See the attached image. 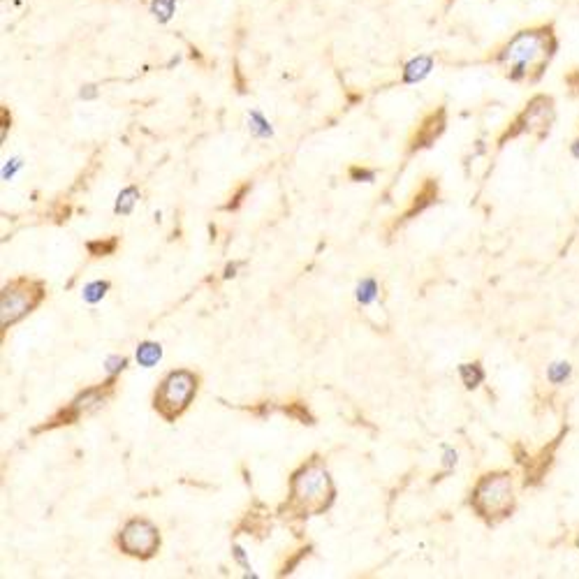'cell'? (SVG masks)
Listing matches in <instances>:
<instances>
[{
	"mask_svg": "<svg viewBox=\"0 0 579 579\" xmlns=\"http://www.w3.org/2000/svg\"><path fill=\"white\" fill-rule=\"evenodd\" d=\"M459 376L463 380V385L468 387V390H475V387L484 380V371L482 367L475 362V364H461L459 367Z\"/></svg>",
	"mask_w": 579,
	"mask_h": 579,
	"instance_id": "5bb4252c",
	"label": "cell"
},
{
	"mask_svg": "<svg viewBox=\"0 0 579 579\" xmlns=\"http://www.w3.org/2000/svg\"><path fill=\"white\" fill-rule=\"evenodd\" d=\"M334 500V484L327 473L325 463L318 459H311L308 463L297 470L290 479V500L287 510L294 517H313L322 515Z\"/></svg>",
	"mask_w": 579,
	"mask_h": 579,
	"instance_id": "7a4b0ae2",
	"label": "cell"
},
{
	"mask_svg": "<svg viewBox=\"0 0 579 579\" xmlns=\"http://www.w3.org/2000/svg\"><path fill=\"white\" fill-rule=\"evenodd\" d=\"M445 116H447L445 107H438L436 111L426 114L424 121H422V125L417 128V132H415V137H413V142H410V151H417V149H426V147H431V144L436 142L438 137L443 135V130H445Z\"/></svg>",
	"mask_w": 579,
	"mask_h": 579,
	"instance_id": "9c48e42d",
	"label": "cell"
},
{
	"mask_svg": "<svg viewBox=\"0 0 579 579\" xmlns=\"http://www.w3.org/2000/svg\"><path fill=\"white\" fill-rule=\"evenodd\" d=\"M556 49H559V42H556L552 26L526 28L503 44L491 60L500 65L503 74L510 81L536 83L552 63Z\"/></svg>",
	"mask_w": 579,
	"mask_h": 579,
	"instance_id": "6da1fadb",
	"label": "cell"
},
{
	"mask_svg": "<svg viewBox=\"0 0 579 579\" xmlns=\"http://www.w3.org/2000/svg\"><path fill=\"white\" fill-rule=\"evenodd\" d=\"M151 12H154V17L160 24H165L174 14V0H154V3H151Z\"/></svg>",
	"mask_w": 579,
	"mask_h": 579,
	"instance_id": "9a60e30c",
	"label": "cell"
},
{
	"mask_svg": "<svg viewBox=\"0 0 579 579\" xmlns=\"http://www.w3.org/2000/svg\"><path fill=\"white\" fill-rule=\"evenodd\" d=\"M470 508L489 526L505 522L517 508L515 482L508 470H493L477 479L470 491Z\"/></svg>",
	"mask_w": 579,
	"mask_h": 579,
	"instance_id": "3957f363",
	"label": "cell"
},
{
	"mask_svg": "<svg viewBox=\"0 0 579 579\" xmlns=\"http://www.w3.org/2000/svg\"><path fill=\"white\" fill-rule=\"evenodd\" d=\"M556 121V109L552 95H536L533 100L524 107L522 114H517V118L508 125V130L498 137V147H505L508 139H517L522 135H533L538 142H543L550 135L552 125Z\"/></svg>",
	"mask_w": 579,
	"mask_h": 579,
	"instance_id": "5b68a950",
	"label": "cell"
},
{
	"mask_svg": "<svg viewBox=\"0 0 579 579\" xmlns=\"http://www.w3.org/2000/svg\"><path fill=\"white\" fill-rule=\"evenodd\" d=\"M376 294H378V283L373 278L362 280L360 287H357V299H360L362 304H371L373 299H376Z\"/></svg>",
	"mask_w": 579,
	"mask_h": 579,
	"instance_id": "2e32d148",
	"label": "cell"
},
{
	"mask_svg": "<svg viewBox=\"0 0 579 579\" xmlns=\"http://www.w3.org/2000/svg\"><path fill=\"white\" fill-rule=\"evenodd\" d=\"M431 70H433V58L431 56H417L413 60H408L406 67H403V81L417 83V81H422Z\"/></svg>",
	"mask_w": 579,
	"mask_h": 579,
	"instance_id": "8fae6325",
	"label": "cell"
},
{
	"mask_svg": "<svg viewBox=\"0 0 579 579\" xmlns=\"http://www.w3.org/2000/svg\"><path fill=\"white\" fill-rule=\"evenodd\" d=\"M111 394H114V378L109 380V383L97 385V387H90V390H86L83 394H79L77 399H74V401L70 403V408L60 410V413H58L56 417H53V420H51L49 424L40 426V431H44V429H53V426H60V424H74L81 415H90V413H95V410H100Z\"/></svg>",
	"mask_w": 579,
	"mask_h": 579,
	"instance_id": "ba28073f",
	"label": "cell"
},
{
	"mask_svg": "<svg viewBox=\"0 0 579 579\" xmlns=\"http://www.w3.org/2000/svg\"><path fill=\"white\" fill-rule=\"evenodd\" d=\"M174 3H177V0H174Z\"/></svg>",
	"mask_w": 579,
	"mask_h": 579,
	"instance_id": "7402d4cb",
	"label": "cell"
},
{
	"mask_svg": "<svg viewBox=\"0 0 579 579\" xmlns=\"http://www.w3.org/2000/svg\"><path fill=\"white\" fill-rule=\"evenodd\" d=\"M135 197H137V188H125L123 193L118 195L116 213H130L132 207H135Z\"/></svg>",
	"mask_w": 579,
	"mask_h": 579,
	"instance_id": "d6986e66",
	"label": "cell"
},
{
	"mask_svg": "<svg viewBox=\"0 0 579 579\" xmlns=\"http://www.w3.org/2000/svg\"><path fill=\"white\" fill-rule=\"evenodd\" d=\"M44 299V285L33 278H17L3 287L0 297V313H3V329L26 318L37 304Z\"/></svg>",
	"mask_w": 579,
	"mask_h": 579,
	"instance_id": "8992f818",
	"label": "cell"
},
{
	"mask_svg": "<svg viewBox=\"0 0 579 579\" xmlns=\"http://www.w3.org/2000/svg\"><path fill=\"white\" fill-rule=\"evenodd\" d=\"M570 149H573V156H575V158H579V139H575V142H573V147H570Z\"/></svg>",
	"mask_w": 579,
	"mask_h": 579,
	"instance_id": "44dd1931",
	"label": "cell"
},
{
	"mask_svg": "<svg viewBox=\"0 0 579 579\" xmlns=\"http://www.w3.org/2000/svg\"><path fill=\"white\" fill-rule=\"evenodd\" d=\"M116 248V239H109V243H102V241H90L88 243V250L93 257H100L104 253H111V250Z\"/></svg>",
	"mask_w": 579,
	"mask_h": 579,
	"instance_id": "ffe728a7",
	"label": "cell"
},
{
	"mask_svg": "<svg viewBox=\"0 0 579 579\" xmlns=\"http://www.w3.org/2000/svg\"><path fill=\"white\" fill-rule=\"evenodd\" d=\"M107 290H109V283H107V280H95V283L86 285V290H83V299L90 301V304H95V301L102 299Z\"/></svg>",
	"mask_w": 579,
	"mask_h": 579,
	"instance_id": "e0dca14e",
	"label": "cell"
},
{
	"mask_svg": "<svg viewBox=\"0 0 579 579\" xmlns=\"http://www.w3.org/2000/svg\"><path fill=\"white\" fill-rule=\"evenodd\" d=\"M566 431H568V429H566ZM566 431H561V436H556V438L552 440V445L545 447L543 452H540L538 459H529V461H526V479H524V484H526V486H529V484H538L540 479L545 477V473L550 470V466L554 463L556 447H559L563 433H566ZM522 463H524V461H522Z\"/></svg>",
	"mask_w": 579,
	"mask_h": 579,
	"instance_id": "30bf717a",
	"label": "cell"
},
{
	"mask_svg": "<svg viewBox=\"0 0 579 579\" xmlns=\"http://www.w3.org/2000/svg\"><path fill=\"white\" fill-rule=\"evenodd\" d=\"M197 387H200V378L193 371H172L170 376L160 383V387L154 394V408L156 413L163 417L165 422H174L188 410L193 403Z\"/></svg>",
	"mask_w": 579,
	"mask_h": 579,
	"instance_id": "277c9868",
	"label": "cell"
},
{
	"mask_svg": "<svg viewBox=\"0 0 579 579\" xmlns=\"http://www.w3.org/2000/svg\"><path fill=\"white\" fill-rule=\"evenodd\" d=\"M160 357H163V348H160V343H142L139 348H137V362L142 364V367L151 369L154 364L160 362Z\"/></svg>",
	"mask_w": 579,
	"mask_h": 579,
	"instance_id": "4fadbf2b",
	"label": "cell"
},
{
	"mask_svg": "<svg viewBox=\"0 0 579 579\" xmlns=\"http://www.w3.org/2000/svg\"><path fill=\"white\" fill-rule=\"evenodd\" d=\"M118 547L135 559H151L160 547V533L147 519H130L118 533Z\"/></svg>",
	"mask_w": 579,
	"mask_h": 579,
	"instance_id": "52a82bcc",
	"label": "cell"
},
{
	"mask_svg": "<svg viewBox=\"0 0 579 579\" xmlns=\"http://www.w3.org/2000/svg\"><path fill=\"white\" fill-rule=\"evenodd\" d=\"M436 197H438V184H436L433 179H426L424 186H422V190H420V193H417V197H415L413 207H410V209L406 211V218L413 216L415 211L420 213L424 207H429V204H431L433 200H436Z\"/></svg>",
	"mask_w": 579,
	"mask_h": 579,
	"instance_id": "7c38bea8",
	"label": "cell"
},
{
	"mask_svg": "<svg viewBox=\"0 0 579 579\" xmlns=\"http://www.w3.org/2000/svg\"><path fill=\"white\" fill-rule=\"evenodd\" d=\"M547 378H550L554 385L566 383V380L570 378V364H566V362H556V364H552L550 371H547Z\"/></svg>",
	"mask_w": 579,
	"mask_h": 579,
	"instance_id": "ac0fdd59",
	"label": "cell"
}]
</instances>
